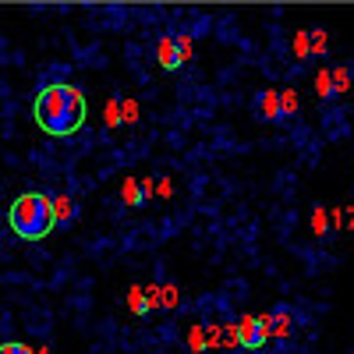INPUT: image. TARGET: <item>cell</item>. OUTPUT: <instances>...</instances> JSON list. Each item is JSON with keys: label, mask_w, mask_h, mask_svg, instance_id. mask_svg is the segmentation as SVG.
Wrapping results in <instances>:
<instances>
[{"label": "cell", "mask_w": 354, "mask_h": 354, "mask_svg": "<svg viewBox=\"0 0 354 354\" xmlns=\"http://www.w3.org/2000/svg\"><path fill=\"white\" fill-rule=\"evenodd\" d=\"M85 96L71 82H46L32 100V121L53 138H68L85 124Z\"/></svg>", "instance_id": "obj_1"}, {"label": "cell", "mask_w": 354, "mask_h": 354, "mask_svg": "<svg viewBox=\"0 0 354 354\" xmlns=\"http://www.w3.org/2000/svg\"><path fill=\"white\" fill-rule=\"evenodd\" d=\"M8 227L11 234H18L21 241H43L46 234L57 227V209L53 198L43 192H25L11 202L8 209Z\"/></svg>", "instance_id": "obj_2"}, {"label": "cell", "mask_w": 354, "mask_h": 354, "mask_svg": "<svg viewBox=\"0 0 354 354\" xmlns=\"http://www.w3.org/2000/svg\"><path fill=\"white\" fill-rule=\"evenodd\" d=\"M270 344V337H266V326H262V319L259 315H241L238 322V347L245 351H259Z\"/></svg>", "instance_id": "obj_3"}, {"label": "cell", "mask_w": 354, "mask_h": 354, "mask_svg": "<svg viewBox=\"0 0 354 354\" xmlns=\"http://www.w3.org/2000/svg\"><path fill=\"white\" fill-rule=\"evenodd\" d=\"M262 326H266V337H270V340H287L290 330H294V315H290V308L280 305L270 315H262Z\"/></svg>", "instance_id": "obj_4"}, {"label": "cell", "mask_w": 354, "mask_h": 354, "mask_svg": "<svg viewBox=\"0 0 354 354\" xmlns=\"http://www.w3.org/2000/svg\"><path fill=\"white\" fill-rule=\"evenodd\" d=\"M156 64H160L163 71H177V68H185L181 50H177V39H174V36H160V43H156Z\"/></svg>", "instance_id": "obj_5"}, {"label": "cell", "mask_w": 354, "mask_h": 354, "mask_svg": "<svg viewBox=\"0 0 354 354\" xmlns=\"http://www.w3.org/2000/svg\"><path fill=\"white\" fill-rule=\"evenodd\" d=\"M259 113H262V121H270V124L283 121V113H280V88H266L262 100H259Z\"/></svg>", "instance_id": "obj_6"}, {"label": "cell", "mask_w": 354, "mask_h": 354, "mask_svg": "<svg viewBox=\"0 0 354 354\" xmlns=\"http://www.w3.org/2000/svg\"><path fill=\"white\" fill-rule=\"evenodd\" d=\"M121 195H124V205H131V209H138V205L145 202V195H142V185H138V177H128V181H124V188H121Z\"/></svg>", "instance_id": "obj_7"}, {"label": "cell", "mask_w": 354, "mask_h": 354, "mask_svg": "<svg viewBox=\"0 0 354 354\" xmlns=\"http://www.w3.org/2000/svg\"><path fill=\"white\" fill-rule=\"evenodd\" d=\"M128 308L135 315H149V298H145V287H131L128 290Z\"/></svg>", "instance_id": "obj_8"}, {"label": "cell", "mask_w": 354, "mask_h": 354, "mask_svg": "<svg viewBox=\"0 0 354 354\" xmlns=\"http://www.w3.org/2000/svg\"><path fill=\"white\" fill-rule=\"evenodd\" d=\"M315 88H319V100H333L337 93H333V75L322 68L319 75H315Z\"/></svg>", "instance_id": "obj_9"}, {"label": "cell", "mask_w": 354, "mask_h": 354, "mask_svg": "<svg viewBox=\"0 0 354 354\" xmlns=\"http://www.w3.org/2000/svg\"><path fill=\"white\" fill-rule=\"evenodd\" d=\"M53 209H57V220H75V198L71 195H57Z\"/></svg>", "instance_id": "obj_10"}, {"label": "cell", "mask_w": 354, "mask_h": 354, "mask_svg": "<svg viewBox=\"0 0 354 354\" xmlns=\"http://www.w3.org/2000/svg\"><path fill=\"white\" fill-rule=\"evenodd\" d=\"M280 113L283 117L298 113V93H294V88H280Z\"/></svg>", "instance_id": "obj_11"}, {"label": "cell", "mask_w": 354, "mask_h": 354, "mask_svg": "<svg viewBox=\"0 0 354 354\" xmlns=\"http://www.w3.org/2000/svg\"><path fill=\"white\" fill-rule=\"evenodd\" d=\"M188 347H192L195 354L209 351V347H205V326H202V322H195V326H192V333H188Z\"/></svg>", "instance_id": "obj_12"}, {"label": "cell", "mask_w": 354, "mask_h": 354, "mask_svg": "<svg viewBox=\"0 0 354 354\" xmlns=\"http://www.w3.org/2000/svg\"><path fill=\"white\" fill-rule=\"evenodd\" d=\"M312 230L319 234V238H326V234H330V216H326V209H322V205L312 213Z\"/></svg>", "instance_id": "obj_13"}, {"label": "cell", "mask_w": 354, "mask_h": 354, "mask_svg": "<svg viewBox=\"0 0 354 354\" xmlns=\"http://www.w3.org/2000/svg\"><path fill=\"white\" fill-rule=\"evenodd\" d=\"M330 75H333V93H347V88H351V71L347 68H337Z\"/></svg>", "instance_id": "obj_14"}, {"label": "cell", "mask_w": 354, "mask_h": 354, "mask_svg": "<svg viewBox=\"0 0 354 354\" xmlns=\"http://www.w3.org/2000/svg\"><path fill=\"white\" fill-rule=\"evenodd\" d=\"M106 124H110V128L124 124V121H121V100H110V103H106Z\"/></svg>", "instance_id": "obj_15"}, {"label": "cell", "mask_w": 354, "mask_h": 354, "mask_svg": "<svg viewBox=\"0 0 354 354\" xmlns=\"http://www.w3.org/2000/svg\"><path fill=\"white\" fill-rule=\"evenodd\" d=\"M294 53H298V57H308V53H312V39H308V32H298V36H294Z\"/></svg>", "instance_id": "obj_16"}, {"label": "cell", "mask_w": 354, "mask_h": 354, "mask_svg": "<svg viewBox=\"0 0 354 354\" xmlns=\"http://www.w3.org/2000/svg\"><path fill=\"white\" fill-rule=\"evenodd\" d=\"M308 39H312V53H315V57H319V53H326V32H322V28L308 32Z\"/></svg>", "instance_id": "obj_17"}, {"label": "cell", "mask_w": 354, "mask_h": 354, "mask_svg": "<svg viewBox=\"0 0 354 354\" xmlns=\"http://www.w3.org/2000/svg\"><path fill=\"white\" fill-rule=\"evenodd\" d=\"M0 354H32V347L18 344V340H8V344H0Z\"/></svg>", "instance_id": "obj_18"}, {"label": "cell", "mask_w": 354, "mask_h": 354, "mask_svg": "<svg viewBox=\"0 0 354 354\" xmlns=\"http://www.w3.org/2000/svg\"><path fill=\"white\" fill-rule=\"evenodd\" d=\"M177 39V50H181V61L188 64L192 61V36H174Z\"/></svg>", "instance_id": "obj_19"}, {"label": "cell", "mask_w": 354, "mask_h": 354, "mask_svg": "<svg viewBox=\"0 0 354 354\" xmlns=\"http://www.w3.org/2000/svg\"><path fill=\"white\" fill-rule=\"evenodd\" d=\"M121 117H124V124H135V117H138V106H135L131 100H124V103H121Z\"/></svg>", "instance_id": "obj_20"}, {"label": "cell", "mask_w": 354, "mask_h": 354, "mask_svg": "<svg viewBox=\"0 0 354 354\" xmlns=\"http://www.w3.org/2000/svg\"><path fill=\"white\" fill-rule=\"evenodd\" d=\"M138 185H142V195H145V198H149V195L156 192V185H153V177H142V181H138Z\"/></svg>", "instance_id": "obj_21"}]
</instances>
